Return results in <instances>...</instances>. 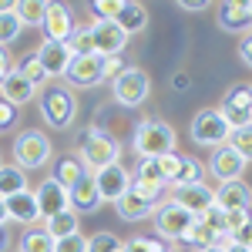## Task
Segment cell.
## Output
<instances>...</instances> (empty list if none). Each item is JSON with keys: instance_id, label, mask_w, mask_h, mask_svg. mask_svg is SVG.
<instances>
[{"instance_id": "cell-16", "label": "cell", "mask_w": 252, "mask_h": 252, "mask_svg": "<svg viewBox=\"0 0 252 252\" xmlns=\"http://www.w3.org/2000/svg\"><path fill=\"white\" fill-rule=\"evenodd\" d=\"M34 58L37 64L44 67V74L47 81L51 78H64V71H67V64H71V51H67V44H54V40H40V47L34 51Z\"/></svg>"}, {"instance_id": "cell-19", "label": "cell", "mask_w": 252, "mask_h": 252, "mask_svg": "<svg viewBox=\"0 0 252 252\" xmlns=\"http://www.w3.org/2000/svg\"><path fill=\"white\" fill-rule=\"evenodd\" d=\"M3 209H7V222H20V225H37L40 222L37 202H34V192L31 189L3 198Z\"/></svg>"}, {"instance_id": "cell-26", "label": "cell", "mask_w": 252, "mask_h": 252, "mask_svg": "<svg viewBox=\"0 0 252 252\" xmlns=\"http://www.w3.org/2000/svg\"><path fill=\"white\" fill-rule=\"evenodd\" d=\"M44 14H47V3H40V0H20V3H14V17L20 20V27H40Z\"/></svg>"}, {"instance_id": "cell-21", "label": "cell", "mask_w": 252, "mask_h": 252, "mask_svg": "<svg viewBox=\"0 0 252 252\" xmlns=\"http://www.w3.org/2000/svg\"><path fill=\"white\" fill-rule=\"evenodd\" d=\"M212 195L222 212H249V189H246V182H222L219 189H212Z\"/></svg>"}, {"instance_id": "cell-4", "label": "cell", "mask_w": 252, "mask_h": 252, "mask_svg": "<svg viewBox=\"0 0 252 252\" xmlns=\"http://www.w3.org/2000/svg\"><path fill=\"white\" fill-rule=\"evenodd\" d=\"M40 115L44 121L51 125V128H71L74 125V118H78V97L71 88H64V84H54V88H47L44 94H40Z\"/></svg>"}, {"instance_id": "cell-34", "label": "cell", "mask_w": 252, "mask_h": 252, "mask_svg": "<svg viewBox=\"0 0 252 252\" xmlns=\"http://www.w3.org/2000/svg\"><path fill=\"white\" fill-rule=\"evenodd\" d=\"M20 31H24V27H20V20L14 17V7H10L7 14H0V47H3V51H7V44H14V40L20 37Z\"/></svg>"}, {"instance_id": "cell-6", "label": "cell", "mask_w": 252, "mask_h": 252, "mask_svg": "<svg viewBox=\"0 0 252 252\" xmlns=\"http://www.w3.org/2000/svg\"><path fill=\"white\" fill-rule=\"evenodd\" d=\"M51 161V138L44 131H20L14 138V165L20 172H34Z\"/></svg>"}, {"instance_id": "cell-29", "label": "cell", "mask_w": 252, "mask_h": 252, "mask_svg": "<svg viewBox=\"0 0 252 252\" xmlns=\"http://www.w3.org/2000/svg\"><path fill=\"white\" fill-rule=\"evenodd\" d=\"M84 175H88V172H84V165H81L74 155H67V158H61V161H58V168H54L51 178H54L58 185H64V189H71V185H74L78 178H84Z\"/></svg>"}, {"instance_id": "cell-5", "label": "cell", "mask_w": 252, "mask_h": 252, "mask_svg": "<svg viewBox=\"0 0 252 252\" xmlns=\"http://www.w3.org/2000/svg\"><path fill=\"white\" fill-rule=\"evenodd\" d=\"M148 94H152V78L135 64H128L118 78H111V97L125 108H138L141 101H148Z\"/></svg>"}, {"instance_id": "cell-41", "label": "cell", "mask_w": 252, "mask_h": 252, "mask_svg": "<svg viewBox=\"0 0 252 252\" xmlns=\"http://www.w3.org/2000/svg\"><path fill=\"white\" fill-rule=\"evenodd\" d=\"M239 61H242V64H252V37L249 34L239 40Z\"/></svg>"}, {"instance_id": "cell-50", "label": "cell", "mask_w": 252, "mask_h": 252, "mask_svg": "<svg viewBox=\"0 0 252 252\" xmlns=\"http://www.w3.org/2000/svg\"><path fill=\"white\" fill-rule=\"evenodd\" d=\"M0 165H3V152H0Z\"/></svg>"}, {"instance_id": "cell-28", "label": "cell", "mask_w": 252, "mask_h": 252, "mask_svg": "<svg viewBox=\"0 0 252 252\" xmlns=\"http://www.w3.org/2000/svg\"><path fill=\"white\" fill-rule=\"evenodd\" d=\"M14 71H17V74H20L24 81H27V84H31L34 91H40V88L47 84V74H44V67L37 64V58H34V51H31V54H24V58H20V64L14 67Z\"/></svg>"}, {"instance_id": "cell-35", "label": "cell", "mask_w": 252, "mask_h": 252, "mask_svg": "<svg viewBox=\"0 0 252 252\" xmlns=\"http://www.w3.org/2000/svg\"><path fill=\"white\" fill-rule=\"evenodd\" d=\"M121 249V239L115 232H94L88 235V252H118Z\"/></svg>"}, {"instance_id": "cell-10", "label": "cell", "mask_w": 252, "mask_h": 252, "mask_svg": "<svg viewBox=\"0 0 252 252\" xmlns=\"http://www.w3.org/2000/svg\"><path fill=\"white\" fill-rule=\"evenodd\" d=\"M189 135H192L195 145L219 148V145H225V138H229V125L219 118V111H215V108H202V111L192 118V128H189Z\"/></svg>"}, {"instance_id": "cell-24", "label": "cell", "mask_w": 252, "mask_h": 252, "mask_svg": "<svg viewBox=\"0 0 252 252\" xmlns=\"http://www.w3.org/2000/svg\"><path fill=\"white\" fill-rule=\"evenodd\" d=\"M44 232L51 235V239H64V235L81 232V215L71 212V209H64V212L51 215V219H44Z\"/></svg>"}, {"instance_id": "cell-45", "label": "cell", "mask_w": 252, "mask_h": 252, "mask_svg": "<svg viewBox=\"0 0 252 252\" xmlns=\"http://www.w3.org/2000/svg\"><path fill=\"white\" fill-rule=\"evenodd\" d=\"M175 88H178V91H185V88H189V74H175V81H172Z\"/></svg>"}, {"instance_id": "cell-42", "label": "cell", "mask_w": 252, "mask_h": 252, "mask_svg": "<svg viewBox=\"0 0 252 252\" xmlns=\"http://www.w3.org/2000/svg\"><path fill=\"white\" fill-rule=\"evenodd\" d=\"M10 71H14V61H10V51H3V47H0V81L7 78Z\"/></svg>"}, {"instance_id": "cell-14", "label": "cell", "mask_w": 252, "mask_h": 252, "mask_svg": "<svg viewBox=\"0 0 252 252\" xmlns=\"http://www.w3.org/2000/svg\"><path fill=\"white\" fill-rule=\"evenodd\" d=\"M246 165H249L246 158H239L232 148L219 145V148H212V158H209L205 172L212 175V178H219V182H239L242 172H246Z\"/></svg>"}, {"instance_id": "cell-13", "label": "cell", "mask_w": 252, "mask_h": 252, "mask_svg": "<svg viewBox=\"0 0 252 252\" xmlns=\"http://www.w3.org/2000/svg\"><path fill=\"white\" fill-rule=\"evenodd\" d=\"M40 27H44V40H54V44H67L71 34L78 31L67 3H47V14H44Z\"/></svg>"}, {"instance_id": "cell-33", "label": "cell", "mask_w": 252, "mask_h": 252, "mask_svg": "<svg viewBox=\"0 0 252 252\" xmlns=\"http://www.w3.org/2000/svg\"><path fill=\"white\" fill-rule=\"evenodd\" d=\"M182 242L185 246H195V249H205V246H215V235L198 222V219H192V225L185 229V235H182Z\"/></svg>"}, {"instance_id": "cell-20", "label": "cell", "mask_w": 252, "mask_h": 252, "mask_svg": "<svg viewBox=\"0 0 252 252\" xmlns=\"http://www.w3.org/2000/svg\"><path fill=\"white\" fill-rule=\"evenodd\" d=\"M67 205H71V212H97V205H101V198H97V189H94V178L91 175H84L78 178L71 189H67Z\"/></svg>"}, {"instance_id": "cell-43", "label": "cell", "mask_w": 252, "mask_h": 252, "mask_svg": "<svg viewBox=\"0 0 252 252\" xmlns=\"http://www.w3.org/2000/svg\"><path fill=\"white\" fill-rule=\"evenodd\" d=\"M178 7H182V10H195V14H198V10H209V3H205V0H182Z\"/></svg>"}, {"instance_id": "cell-40", "label": "cell", "mask_w": 252, "mask_h": 252, "mask_svg": "<svg viewBox=\"0 0 252 252\" xmlns=\"http://www.w3.org/2000/svg\"><path fill=\"white\" fill-rule=\"evenodd\" d=\"M125 67H128V64H125L121 58H104V71H108V78H118Z\"/></svg>"}, {"instance_id": "cell-36", "label": "cell", "mask_w": 252, "mask_h": 252, "mask_svg": "<svg viewBox=\"0 0 252 252\" xmlns=\"http://www.w3.org/2000/svg\"><path fill=\"white\" fill-rule=\"evenodd\" d=\"M121 252H168V246H165L161 239H145V235H138L131 242H125Z\"/></svg>"}, {"instance_id": "cell-46", "label": "cell", "mask_w": 252, "mask_h": 252, "mask_svg": "<svg viewBox=\"0 0 252 252\" xmlns=\"http://www.w3.org/2000/svg\"><path fill=\"white\" fill-rule=\"evenodd\" d=\"M3 222H7V209H3V198H0V229H3Z\"/></svg>"}, {"instance_id": "cell-52", "label": "cell", "mask_w": 252, "mask_h": 252, "mask_svg": "<svg viewBox=\"0 0 252 252\" xmlns=\"http://www.w3.org/2000/svg\"><path fill=\"white\" fill-rule=\"evenodd\" d=\"M168 252H172V249H168Z\"/></svg>"}, {"instance_id": "cell-38", "label": "cell", "mask_w": 252, "mask_h": 252, "mask_svg": "<svg viewBox=\"0 0 252 252\" xmlns=\"http://www.w3.org/2000/svg\"><path fill=\"white\" fill-rule=\"evenodd\" d=\"M118 7H121V3H108V0H94V3H88V10H91V14H94L97 20H115L118 17Z\"/></svg>"}, {"instance_id": "cell-44", "label": "cell", "mask_w": 252, "mask_h": 252, "mask_svg": "<svg viewBox=\"0 0 252 252\" xmlns=\"http://www.w3.org/2000/svg\"><path fill=\"white\" fill-rule=\"evenodd\" d=\"M225 252H252V246H246V242H229Z\"/></svg>"}, {"instance_id": "cell-7", "label": "cell", "mask_w": 252, "mask_h": 252, "mask_svg": "<svg viewBox=\"0 0 252 252\" xmlns=\"http://www.w3.org/2000/svg\"><path fill=\"white\" fill-rule=\"evenodd\" d=\"M215 111L229 125V131L232 128H252V88L246 81L232 84L222 97V108H215Z\"/></svg>"}, {"instance_id": "cell-49", "label": "cell", "mask_w": 252, "mask_h": 252, "mask_svg": "<svg viewBox=\"0 0 252 252\" xmlns=\"http://www.w3.org/2000/svg\"><path fill=\"white\" fill-rule=\"evenodd\" d=\"M3 249H7V235L0 232V252H3Z\"/></svg>"}, {"instance_id": "cell-32", "label": "cell", "mask_w": 252, "mask_h": 252, "mask_svg": "<svg viewBox=\"0 0 252 252\" xmlns=\"http://www.w3.org/2000/svg\"><path fill=\"white\" fill-rule=\"evenodd\" d=\"M225 148H232L239 158L249 161V155H252V131H249V128H232L229 138H225Z\"/></svg>"}, {"instance_id": "cell-18", "label": "cell", "mask_w": 252, "mask_h": 252, "mask_svg": "<svg viewBox=\"0 0 252 252\" xmlns=\"http://www.w3.org/2000/svg\"><path fill=\"white\" fill-rule=\"evenodd\" d=\"M219 27L229 31V34L246 37L252 31V3H242V0L222 3V7H219Z\"/></svg>"}, {"instance_id": "cell-12", "label": "cell", "mask_w": 252, "mask_h": 252, "mask_svg": "<svg viewBox=\"0 0 252 252\" xmlns=\"http://www.w3.org/2000/svg\"><path fill=\"white\" fill-rule=\"evenodd\" d=\"M88 34H91L94 54H101V58H121L125 44H128V37L121 34V27H118L115 20H94L88 27Z\"/></svg>"}, {"instance_id": "cell-51", "label": "cell", "mask_w": 252, "mask_h": 252, "mask_svg": "<svg viewBox=\"0 0 252 252\" xmlns=\"http://www.w3.org/2000/svg\"><path fill=\"white\" fill-rule=\"evenodd\" d=\"M118 252H121V249H118Z\"/></svg>"}, {"instance_id": "cell-17", "label": "cell", "mask_w": 252, "mask_h": 252, "mask_svg": "<svg viewBox=\"0 0 252 252\" xmlns=\"http://www.w3.org/2000/svg\"><path fill=\"white\" fill-rule=\"evenodd\" d=\"M34 202H37L40 219H51V215L71 209V205H67V189H64V185H58L54 178H44L37 189H34Z\"/></svg>"}, {"instance_id": "cell-25", "label": "cell", "mask_w": 252, "mask_h": 252, "mask_svg": "<svg viewBox=\"0 0 252 252\" xmlns=\"http://www.w3.org/2000/svg\"><path fill=\"white\" fill-rule=\"evenodd\" d=\"M17 192H27V172H20L17 165H0V198Z\"/></svg>"}, {"instance_id": "cell-30", "label": "cell", "mask_w": 252, "mask_h": 252, "mask_svg": "<svg viewBox=\"0 0 252 252\" xmlns=\"http://www.w3.org/2000/svg\"><path fill=\"white\" fill-rule=\"evenodd\" d=\"M202 175H205V165H202V161H195V158L182 155V161H178V172H175V182H172V189H178V185H195V182H202Z\"/></svg>"}, {"instance_id": "cell-15", "label": "cell", "mask_w": 252, "mask_h": 252, "mask_svg": "<svg viewBox=\"0 0 252 252\" xmlns=\"http://www.w3.org/2000/svg\"><path fill=\"white\" fill-rule=\"evenodd\" d=\"M168 202H175L178 209H185V212H192V215H202L209 205H215V195L205 182H195V185H178V189H172V198Z\"/></svg>"}, {"instance_id": "cell-11", "label": "cell", "mask_w": 252, "mask_h": 252, "mask_svg": "<svg viewBox=\"0 0 252 252\" xmlns=\"http://www.w3.org/2000/svg\"><path fill=\"white\" fill-rule=\"evenodd\" d=\"M91 178H94L97 198H101V202H111V205H115L118 198L128 192V185H131V172H128L121 161H115V165H108V168L94 172Z\"/></svg>"}, {"instance_id": "cell-39", "label": "cell", "mask_w": 252, "mask_h": 252, "mask_svg": "<svg viewBox=\"0 0 252 252\" xmlns=\"http://www.w3.org/2000/svg\"><path fill=\"white\" fill-rule=\"evenodd\" d=\"M14 125H17V108L7 104V101H0V131H10Z\"/></svg>"}, {"instance_id": "cell-23", "label": "cell", "mask_w": 252, "mask_h": 252, "mask_svg": "<svg viewBox=\"0 0 252 252\" xmlns=\"http://www.w3.org/2000/svg\"><path fill=\"white\" fill-rule=\"evenodd\" d=\"M0 101L14 104V108H24L27 101H34V88H31L27 81L20 78L17 71H10L7 78L0 81Z\"/></svg>"}, {"instance_id": "cell-9", "label": "cell", "mask_w": 252, "mask_h": 252, "mask_svg": "<svg viewBox=\"0 0 252 252\" xmlns=\"http://www.w3.org/2000/svg\"><path fill=\"white\" fill-rule=\"evenodd\" d=\"M108 81L104 71V58L101 54H88V58H71L67 71H64V88H97Z\"/></svg>"}, {"instance_id": "cell-48", "label": "cell", "mask_w": 252, "mask_h": 252, "mask_svg": "<svg viewBox=\"0 0 252 252\" xmlns=\"http://www.w3.org/2000/svg\"><path fill=\"white\" fill-rule=\"evenodd\" d=\"M198 252H225L222 246H205V249H198Z\"/></svg>"}, {"instance_id": "cell-3", "label": "cell", "mask_w": 252, "mask_h": 252, "mask_svg": "<svg viewBox=\"0 0 252 252\" xmlns=\"http://www.w3.org/2000/svg\"><path fill=\"white\" fill-rule=\"evenodd\" d=\"M161 202H165V189L131 178L128 192L121 195L115 205H118V215H121L125 222H145V219H152V212H155Z\"/></svg>"}, {"instance_id": "cell-37", "label": "cell", "mask_w": 252, "mask_h": 252, "mask_svg": "<svg viewBox=\"0 0 252 252\" xmlns=\"http://www.w3.org/2000/svg\"><path fill=\"white\" fill-rule=\"evenodd\" d=\"M54 252H88V235H64V239H54Z\"/></svg>"}, {"instance_id": "cell-22", "label": "cell", "mask_w": 252, "mask_h": 252, "mask_svg": "<svg viewBox=\"0 0 252 252\" xmlns=\"http://www.w3.org/2000/svg\"><path fill=\"white\" fill-rule=\"evenodd\" d=\"M115 24L121 27V34H125V37L141 34V31L148 27V7H141V3H135V0H125V3L118 7Z\"/></svg>"}, {"instance_id": "cell-8", "label": "cell", "mask_w": 252, "mask_h": 252, "mask_svg": "<svg viewBox=\"0 0 252 252\" xmlns=\"http://www.w3.org/2000/svg\"><path fill=\"white\" fill-rule=\"evenodd\" d=\"M192 212H185V209H178L175 202H161L155 212H152V222H155V235L168 246V242H182V235H185V229L192 225Z\"/></svg>"}, {"instance_id": "cell-27", "label": "cell", "mask_w": 252, "mask_h": 252, "mask_svg": "<svg viewBox=\"0 0 252 252\" xmlns=\"http://www.w3.org/2000/svg\"><path fill=\"white\" fill-rule=\"evenodd\" d=\"M20 252H54V239L44 232V225H27L20 235Z\"/></svg>"}, {"instance_id": "cell-31", "label": "cell", "mask_w": 252, "mask_h": 252, "mask_svg": "<svg viewBox=\"0 0 252 252\" xmlns=\"http://www.w3.org/2000/svg\"><path fill=\"white\" fill-rule=\"evenodd\" d=\"M135 182H148V185H158V189H165V175L158 168V158H138V168L131 175Z\"/></svg>"}, {"instance_id": "cell-47", "label": "cell", "mask_w": 252, "mask_h": 252, "mask_svg": "<svg viewBox=\"0 0 252 252\" xmlns=\"http://www.w3.org/2000/svg\"><path fill=\"white\" fill-rule=\"evenodd\" d=\"M10 7H14V3H10V0H0V14H7V10H10Z\"/></svg>"}, {"instance_id": "cell-1", "label": "cell", "mask_w": 252, "mask_h": 252, "mask_svg": "<svg viewBox=\"0 0 252 252\" xmlns=\"http://www.w3.org/2000/svg\"><path fill=\"white\" fill-rule=\"evenodd\" d=\"M74 158L84 165V172H101V168L115 165L118 158H121V145H118L115 135H108V131H101V128H88L78 141Z\"/></svg>"}, {"instance_id": "cell-2", "label": "cell", "mask_w": 252, "mask_h": 252, "mask_svg": "<svg viewBox=\"0 0 252 252\" xmlns=\"http://www.w3.org/2000/svg\"><path fill=\"white\" fill-rule=\"evenodd\" d=\"M175 145H178V135L168 121H158V118H148L141 121L131 135V148H135L138 158H161V155H172Z\"/></svg>"}]
</instances>
